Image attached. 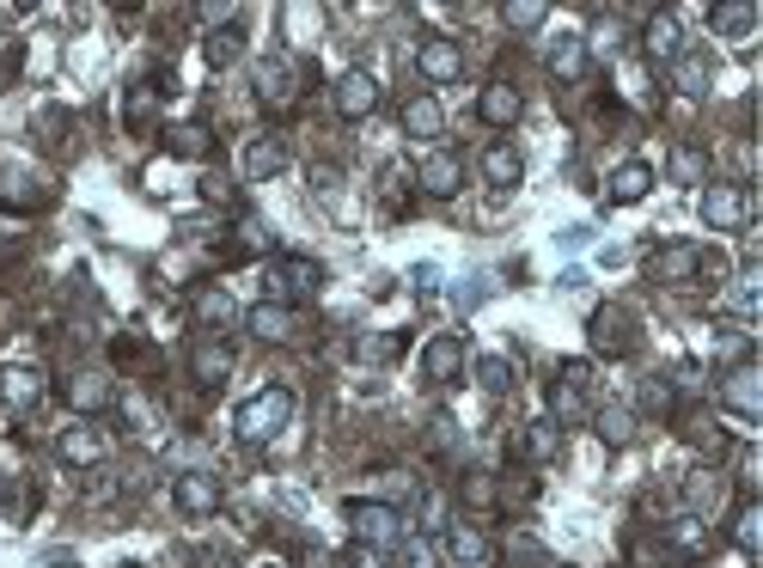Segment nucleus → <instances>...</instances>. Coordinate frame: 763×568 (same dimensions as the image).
Wrapping results in <instances>:
<instances>
[{
    "label": "nucleus",
    "instance_id": "9b49d317",
    "mask_svg": "<svg viewBox=\"0 0 763 568\" xmlns=\"http://www.w3.org/2000/svg\"><path fill=\"white\" fill-rule=\"evenodd\" d=\"M55 453H62V465H74V470H99L104 465V434L92 428V422H68V428L55 434Z\"/></svg>",
    "mask_w": 763,
    "mask_h": 568
},
{
    "label": "nucleus",
    "instance_id": "a211bd4d",
    "mask_svg": "<svg viewBox=\"0 0 763 568\" xmlns=\"http://www.w3.org/2000/svg\"><path fill=\"white\" fill-rule=\"evenodd\" d=\"M672 87H678V99H709L714 92V62L702 50H684L672 62Z\"/></svg>",
    "mask_w": 763,
    "mask_h": 568
},
{
    "label": "nucleus",
    "instance_id": "72a5a7b5",
    "mask_svg": "<svg viewBox=\"0 0 763 568\" xmlns=\"http://www.w3.org/2000/svg\"><path fill=\"white\" fill-rule=\"evenodd\" d=\"M165 148L177 153V160H208V148H214V135L202 123H177L172 135H165Z\"/></svg>",
    "mask_w": 763,
    "mask_h": 568
},
{
    "label": "nucleus",
    "instance_id": "412c9836",
    "mask_svg": "<svg viewBox=\"0 0 763 568\" xmlns=\"http://www.w3.org/2000/svg\"><path fill=\"white\" fill-rule=\"evenodd\" d=\"M604 196H611V202H623V209H629V202H648V196H653V165L623 160V165L611 172V184H604Z\"/></svg>",
    "mask_w": 763,
    "mask_h": 568
},
{
    "label": "nucleus",
    "instance_id": "f704fd0d",
    "mask_svg": "<svg viewBox=\"0 0 763 568\" xmlns=\"http://www.w3.org/2000/svg\"><path fill=\"white\" fill-rule=\"evenodd\" d=\"M477 385L489 397H507V392H513V361H507V355H482L477 361Z\"/></svg>",
    "mask_w": 763,
    "mask_h": 568
},
{
    "label": "nucleus",
    "instance_id": "6e6552de",
    "mask_svg": "<svg viewBox=\"0 0 763 568\" xmlns=\"http://www.w3.org/2000/svg\"><path fill=\"white\" fill-rule=\"evenodd\" d=\"M653 282L660 287H690L702 275V245H690V239H672V245H660L653 251Z\"/></svg>",
    "mask_w": 763,
    "mask_h": 568
},
{
    "label": "nucleus",
    "instance_id": "1a4fd4ad",
    "mask_svg": "<svg viewBox=\"0 0 763 568\" xmlns=\"http://www.w3.org/2000/svg\"><path fill=\"white\" fill-rule=\"evenodd\" d=\"M330 104H336V116L360 123V116H373V104H379V80H373L367 68H348V74L330 87Z\"/></svg>",
    "mask_w": 763,
    "mask_h": 568
},
{
    "label": "nucleus",
    "instance_id": "a878e982",
    "mask_svg": "<svg viewBox=\"0 0 763 568\" xmlns=\"http://www.w3.org/2000/svg\"><path fill=\"white\" fill-rule=\"evenodd\" d=\"M482 178H489L495 190H513L519 178H526V160H519V148H507V141H495V148L482 153Z\"/></svg>",
    "mask_w": 763,
    "mask_h": 568
},
{
    "label": "nucleus",
    "instance_id": "58836bf2",
    "mask_svg": "<svg viewBox=\"0 0 763 568\" xmlns=\"http://www.w3.org/2000/svg\"><path fill=\"white\" fill-rule=\"evenodd\" d=\"M501 19H507L513 31H538L543 19H550V7H543V0H507V7H501Z\"/></svg>",
    "mask_w": 763,
    "mask_h": 568
},
{
    "label": "nucleus",
    "instance_id": "20e7f679",
    "mask_svg": "<svg viewBox=\"0 0 763 568\" xmlns=\"http://www.w3.org/2000/svg\"><path fill=\"white\" fill-rule=\"evenodd\" d=\"M587 336H592L599 355H629V348L641 343L635 312H629V306H599V312H592V324H587Z\"/></svg>",
    "mask_w": 763,
    "mask_h": 568
},
{
    "label": "nucleus",
    "instance_id": "423d86ee",
    "mask_svg": "<svg viewBox=\"0 0 763 568\" xmlns=\"http://www.w3.org/2000/svg\"><path fill=\"white\" fill-rule=\"evenodd\" d=\"M721 404L733 409V416H745V422L763 416V373H757V361H739V367L721 373Z\"/></svg>",
    "mask_w": 763,
    "mask_h": 568
},
{
    "label": "nucleus",
    "instance_id": "4be33fe9",
    "mask_svg": "<svg viewBox=\"0 0 763 568\" xmlns=\"http://www.w3.org/2000/svg\"><path fill=\"white\" fill-rule=\"evenodd\" d=\"M238 165H245L251 184H263V178H282V172H287V148H282L275 135H257V141L245 148V160H238Z\"/></svg>",
    "mask_w": 763,
    "mask_h": 568
},
{
    "label": "nucleus",
    "instance_id": "4468645a",
    "mask_svg": "<svg viewBox=\"0 0 763 568\" xmlns=\"http://www.w3.org/2000/svg\"><path fill=\"white\" fill-rule=\"evenodd\" d=\"M416 74L434 80V87H446V80L465 74V50H458L452 38H428V43L416 50Z\"/></svg>",
    "mask_w": 763,
    "mask_h": 568
},
{
    "label": "nucleus",
    "instance_id": "0eeeda50",
    "mask_svg": "<svg viewBox=\"0 0 763 568\" xmlns=\"http://www.w3.org/2000/svg\"><path fill=\"white\" fill-rule=\"evenodd\" d=\"M172 507H177L184 519H208L214 507H221V477H214V470H177Z\"/></svg>",
    "mask_w": 763,
    "mask_h": 568
},
{
    "label": "nucleus",
    "instance_id": "de8ad7c7",
    "mask_svg": "<svg viewBox=\"0 0 763 568\" xmlns=\"http://www.w3.org/2000/svg\"><path fill=\"white\" fill-rule=\"evenodd\" d=\"M202 196H208V202H226V209H233V202H238V190L226 184V178H202Z\"/></svg>",
    "mask_w": 763,
    "mask_h": 568
},
{
    "label": "nucleus",
    "instance_id": "4c0bfd02",
    "mask_svg": "<svg viewBox=\"0 0 763 568\" xmlns=\"http://www.w3.org/2000/svg\"><path fill=\"white\" fill-rule=\"evenodd\" d=\"M38 202H43V190L31 184L26 172H7V178H0V209H38Z\"/></svg>",
    "mask_w": 763,
    "mask_h": 568
},
{
    "label": "nucleus",
    "instance_id": "7ed1b4c3",
    "mask_svg": "<svg viewBox=\"0 0 763 568\" xmlns=\"http://www.w3.org/2000/svg\"><path fill=\"white\" fill-rule=\"evenodd\" d=\"M263 287H269L275 306H294V300H312L324 287V270L312 257H275L269 270H263Z\"/></svg>",
    "mask_w": 763,
    "mask_h": 568
},
{
    "label": "nucleus",
    "instance_id": "09e8293b",
    "mask_svg": "<svg viewBox=\"0 0 763 568\" xmlns=\"http://www.w3.org/2000/svg\"><path fill=\"white\" fill-rule=\"evenodd\" d=\"M452 440H458L452 416H434V453H452Z\"/></svg>",
    "mask_w": 763,
    "mask_h": 568
},
{
    "label": "nucleus",
    "instance_id": "c03bdc74",
    "mask_svg": "<svg viewBox=\"0 0 763 568\" xmlns=\"http://www.w3.org/2000/svg\"><path fill=\"white\" fill-rule=\"evenodd\" d=\"M733 538H739V550H757V507H745V514H739V526H733Z\"/></svg>",
    "mask_w": 763,
    "mask_h": 568
},
{
    "label": "nucleus",
    "instance_id": "8fccbe9b",
    "mask_svg": "<svg viewBox=\"0 0 763 568\" xmlns=\"http://www.w3.org/2000/svg\"><path fill=\"white\" fill-rule=\"evenodd\" d=\"M465 501H477V507L495 501V483H489V477H470V483H465Z\"/></svg>",
    "mask_w": 763,
    "mask_h": 568
},
{
    "label": "nucleus",
    "instance_id": "c756f323",
    "mask_svg": "<svg viewBox=\"0 0 763 568\" xmlns=\"http://www.w3.org/2000/svg\"><path fill=\"white\" fill-rule=\"evenodd\" d=\"M550 74L562 80V87L587 74V43H580V38H556L550 43Z\"/></svg>",
    "mask_w": 763,
    "mask_h": 568
},
{
    "label": "nucleus",
    "instance_id": "864d4df0",
    "mask_svg": "<svg viewBox=\"0 0 763 568\" xmlns=\"http://www.w3.org/2000/svg\"><path fill=\"white\" fill-rule=\"evenodd\" d=\"M263 568H282V562H263Z\"/></svg>",
    "mask_w": 763,
    "mask_h": 568
},
{
    "label": "nucleus",
    "instance_id": "2f4dec72",
    "mask_svg": "<svg viewBox=\"0 0 763 568\" xmlns=\"http://www.w3.org/2000/svg\"><path fill=\"white\" fill-rule=\"evenodd\" d=\"M556 446H562V428H556V422H531V428L519 434V453H526L531 465H550Z\"/></svg>",
    "mask_w": 763,
    "mask_h": 568
},
{
    "label": "nucleus",
    "instance_id": "3c124183",
    "mask_svg": "<svg viewBox=\"0 0 763 568\" xmlns=\"http://www.w3.org/2000/svg\"><path fill=\"white\" fill-rule=\"evenodd\" d=\"M416 294H440V270H434V263H421V270H416Z\"/></svg>",
    "mask_w": 763,
    "mask_h": 568
},
{
    "label": "nucleus",
    "instance_id": "39448f33",
    "mask_svg": "<svg viewBox=\"0 0 763 568\" xmlns=\"http://www.w3.org/2000/svg\"><path fill=\"white\" fill-rule=\"evenodd\" d=\"M550 422H592V404H587V361H568L562 379L550 385Z\"/></svg>",
    "mask_w": 763,
    "mask_h": 568
},
{
    "label": "nucleus",
    "instance_id": "cd10ccee",
    "mask_svg": "<svg viewBox=\"0 0 763 568\" xmlns=\"http://www.w3.org/2000/svg\"><path fill=\"white\" fill-rule=\"evenodd\" d=\"M592 428H599V440H604V446H629V440H635V416H629L623 404L592 409Z\"/></svg>",
    "mask_w": 763,
    "mask_h": 568
},
{
    "label": "nucleus",
    "instance_id": "b1692460",
    "mask_svg": "<svg viewBox=\"0 0 763 568\" xmlns=\"http://www.w3.org/2000/svg\"><path fill=\"white\" fill-rule=\"evenodd\" d=\"M446 129V111H440V99L434 92H416V99L404 104V135H416V141H434Z\"/></svg>",
    "mask_w": 763,
    "mask_h": 568
},
{
    "label": "nucleus",
    "instance_id": "473e14b6",
    "mask_svg": "<svg viewBox=\"0 0 763 568\" xmlns=\"http://www.w3.org/2000/svg\"><path fill=\"white\" fill-rule=\"evenodd\" d=\"M709 26L721 31V38H751V26H757V7H745V0H726V7H714Z\"/></svg>",
    "mask_w": 763,
    "mask_h": 568
},
{
    "label": "nucleus",
    "instance_id": "c85d7f7f",
    "mask_svg": "<svg viewBox=\"0 0 763 568\" xmlns=\"http://www.w3.org/2000/svg\"><path fill=\"white\" fill-rule=\"evenodd\" d=\"M153 116H160V87H153V80H135V87L123 92V123L147 129Z\"/></svg>",
    "mask_w": 763,
    "mask_h": 568
},
{
    "label": "nucleus",
    "instance_id": "6ab92c4d",
    "mask_svg": "<svg viewBox=\"0 0 763 568\" xmlns=\"http://www.w3.org/2000/svg\"><path fill=\"white\" fill-rule=\"evenodd\" d=\"M519 111H526V99H519V87H507V80H489L482 87V99H477V116L489 129H507V123H519Z\"/></svg>",
    "mask_w": 763,
    "mask_h": 568
},
{
    "label": "nucleus",
    "instance_id": "f03ea898",
    "mask_svg": "<svg viewBox=\"0 0 763 568\" xmlns=\"http://www.w3.org/2000/svg\"><path fill=\"white\" fill-rule=\"evenodd\" d=\"M348 531H355V544H367V550H397L404 544V514L385 501H348Z\"/></svg>",
    "mask_w": 763,
    "mask_h": 568
},
{
    "label": "nucleus",
    "instance_id": "e433bc0d",
    "mask_svg": "<svg viewBox=\"0 0 763 568\" xmlns=\"http://www.w3.org/2000/svg\"><path fill=\"white\" fill-rule=\"evenodd\" d=\"M665 172H672L678 184H702V178H709V153H702V148H672Z\"/></svg>",
    "mask_w": 763,
    "mask_h": 568
},
{
    "label": "nucleus",
    "instance_id": "603ef678",
    "mask_svg": "<svg viewBox=\"0 0 763 568\" xmlns=\"http://www.w3.org/2000/svg\"><path fill=\"white\" fill-rule=\"evenodd\" d=\"M409 568H434V550H428V544H409Z\"/></svg>",
    "mask_w": 763,
    "mask_h": 568
},
{
    "label": "nucleus",
    "instance_id": "f8f14e48",
    "mask_svg": "<svg viewBox=\"0 0 763 568\" xmlns=\"http://www.w3.org/2000/svg\"><path fill=\"white\" fill-rule=\"evenodd\" d=\"M446 562L452 568H489L495 562V544L489 531H477L470 519H458V526H446Z\"/></svg>",
    "mask_w": 763,
    "mask_h": 568
},
{
    "label": "nucleus",
    "instance_id": "ea45409f",
    "mask_svg": "<svg viewBox=\"0 0 763 568\" xmlns=\"http://www.w3.org/2000/svg\"><path fill=\"white\" fill-rule=\"evenodd\" d=\"M665 538H672L678 550H702V544H709V526H702L696 514H678L672 526H665Z\"/></svg>",
    "mask_w": 763,
    "mask_h": 568
},
{
    "label": "nucleus",
    "instance_id": "a19ab883",
    "mask_svg": "<svg viewBox=\"0 0 763 568\" xmlns=\"http://www.w3.org/2000/svg\"><path fill=\"white\" fill-rule=\"evenodd\" d=\"M714 361H721V367L751 361V336H745V331H714Z\"/></svg>",
    "mask_w": 763,
    "mask_h": 568
},
{
    "label": "nucleus",
    "instance_id": "aec40b11",
    "mask_svg": "<svg viewBox=\"0 0 763 568\" xmlns=\"http://www.w3.org/2000/svg\"><path fill=\"white\" fill-rule=\"evenodd\" d=\"M421 373H428L434 385H452L458 373H465V343H458V336H434V343L421 348Z\"/></svg>",
    "mask_w": 763,
    "mask_h": 568
},
{
    "label": "nucleus",
    "instance_id": "c9c22d12",
    "mask_svg": "<svg viewBox=\"0 0 763 568\" xmlns=\"http://www.w3.org/2000/svg\"><path fill=\"white\" fill-rule=\"evenodd\" d=\"M202 55H208V68H233L238 55H245V31H208Z\"/></svg>",
    "mask_w": 763,
    "mask_h": 568
},
{
    "label": "nucleus",
    "instance_id": "ddd939ff",
    "mask_svg": "<svg viewBox=\"0 0 763 568\" xmlns=\"http://www.w3.org/2000/svg\"><path fill=\"white\" fill-rule=\"evenodd\" d=\"M702 221H709L714 233H739V226H745V190L739 184H709L702 190Z\"/></svg>",
    "mask_w": 763,
    "mask_h": 568
},
{
    "label": "nucleus",
    "instance_id": "5701e85b",
    "mask_svg": "<svg viewBox=\"0 0 763 568\" xmlns=\"http://www.w3.org/2000/svg\"><path fill=\"white\" fill-rule=\"evenodd\" d=\"M251 336H263V343H287L294 336V306H275V300H257V306L245 312Z\"/></svg>",
    "mask_w": 763,
    "mask_h": 568
},
{
    "label": "nucleus",
    "instance_id": "f257e3e1",
    "mask_svg": "<svg viewBox=\"0 0 763 568\" xmlns=\"http://www.w3.org/2000/svg\"><path fill=\"white\" fill-rule=\"evenodd\" d=\"M287 422H294V392H287V385H263L257 397L238 404L233 428H238V440H245V446H263V440H275Z\"/></svg>",
    "mask_w": 763,
    "mask_h": 568
},
{
    "label": "nucleus",
    "instance_id": "49530a36",
    "mask_svg": "<svg viewBox=\"0 0 763 568\" xmlns=\"http://www.w3.org/2000/svg\"><path fill=\"white\" fill-rule=\"evenodd\" d=\"M641 409H672V385L648 379V385H641Z\"/></svg>",
    "mask_w": 763,
    "mask_h": 568
},
{
    "label": "nucleus",
    "instance_id": "7c9ffc66",
    "mask_svg": "<svg viewBox=\"0 0 763 568\" xmlns=\"http://www.w3.org/2000/svg\"><path fill=\"white\" fill-rule=\"evenodd\" d=\"M0 397H7V404H38L43 397V373L38 367H7L0 373Z\"/></svg>",
    "mask_w": 763,
    "mask_h": 568
},
{
    "label": "nucleus",
    "instance_id": "9d476101",
    "mask_svg": "<svg viewBox=\"0 0 763 568\" xmlns=\"http://www.w3.org/2000/svg\"><path fill=\"white\" fill-rule=\"evenodd\" d=\"M257 99L269 104V111H294L299 104V68L287 62V55H269V62L257 68Z\"/></svg>",
    "mask_w": 763,
    "mask_h": 568
},
{
    "label": "nucleus",
    "instance_id": "79ce46f5",
    "mask_svg": "<svg viewBox=\"0 0 763 568\" xmlns=\"http://www.w3.org/2000/svg\"><path fill=\"white\" fill-rule=\"evenodd\" d=\"M196 19H202V26H233L238 7H233V0H208V7H196Z\"/></svg>",
    "mask_w": 763,
    "mask_h": 568
},
{
    "label": "nucleus",
    "instance_id": "a18cd8bd",
    "mask_svg": "<svg viewBox=\"0 0 763 568\" xmlns=\"http://www.w3.org/2000/svg\"><path fill=\"white\" fill-rule=\"evenodd\" d=\"M397 355V336H360V361H391Z\"/></svg>",
    "mask_w": 763,
    "mask_h": 568
},
{
    "label": "nucleus",
    "instance_id": "5fc2aeb1",
    "mask_svg": "<svg viewBox=\"0 0 763 568\" xmlns=\"http://www.w3.org/2000/svg\"><path fill=\"white\" fill-rule=\"evenodd\" d=\"M123 568H141V562H123Z\"/></svg>",
    "mask_w": 763,
    "mask_h": 568
},
{
    "label": "nucleus",
    "instance_id": "393cba45",
    "mask_svg": "<svg viewBox=\"0 0 763 568\" xmlns=\"http://www.w3.org/2000/svg\"><path fill=\"white\" fill-rule=\"evenodd\" d=\"M68 404L80 409V416H92V409H104L111 404V373H74V379H68Z\"/></svg>",
    "mask_w": 763,
    "mask_h": 568
},
{
    "label": "nucleus",
    "instance_id": "2eb2a0df",
    "mask_svg": "<svg viewBox=\"0 0 763 568\" xmlns=\"http://www.w3.org/2000/svg\"><path fill=\"white\" fill-rule=\"evenodd\" d=\"M416 184H421V196H458V184H465V160L458 153H428L421 160V172H416Z\"/></svg>",
    "mask_w": 763,
    "mask_h": 568
},
{
    "label": "nucleus",
    "instance_id": "f3484780",
    "mask_svg": "<svg viewBox=\"0 0 763 568\" xmlns=\"http://www.w3.org/2000/svg\"><path fill=\"white\" fill-rule=\"evenodd\" d=\"M653 62H678L684 55V19L678 13H648V31H641Z\"/></svg>",
    "mask_w": 763,
    "mask_h": 568
},
{
    "label": "nucleus",
    "instance_id": "37998d69",
    "mask_svg": "<svg viewBox=\"0 0 763 568\" xmlns=\"http://www.w3.org/2000/svg\"><path fill=\"white\" fill-rule=\"evenodd\" d=\"M690 501H721V477H709V470H696V477H690Z\"/></svg>",
    "mask_w": 763,
    "mask_h": 568
},
{
    "label": "nucleus",
    "instance_id": "dca6fc26",
    "mask_svg": "<svg viewBox=\"0 0 763 568\" xmlns=\"http://www.w3.org/2000/svg\"><path fill=\"white\" fill-rule=\"evenodd\" d=\"M190 373H196V385H208V392H221L226 379H233V348L221 343V336H208V343L190 348Z\"/></svg>",
    "mask_w": 763,
    "mask_h": 568
},
{
    "label": "nucleus",
    "instance_id": "bb28decb",
    "mask_svg": "<svg viewBox=\"0 0 763 568\" xmlns=\"http://www.w3.org/2000/svg\"><path fill=\"white\" fill-rule=\"evenodd\" d=\"M196 318L208 324V331H226V324H238L245 312H238V300L226 294V287H202L196 294Z\"/></svg>",
    "mask_w": 763,
    "mask_h": 568
}]
</instances>
